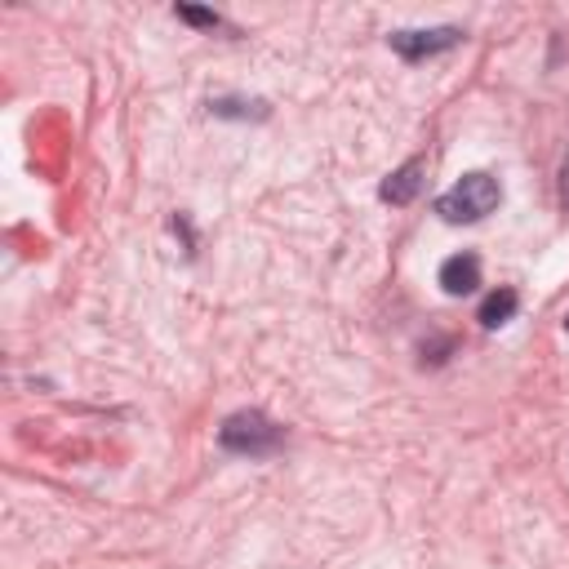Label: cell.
I'll use <instances>...</instances> for the list:
<instances>
[{"instance_id":"1","label":"cell","mask_w":569,"mask_h":569,"mask_svg":"<svg viewBox=\"0 0 569 569\" xmlns=\"http://www.w3.org/2000/svg\"><path fill=\"white\" fill-rule=\"evenodd\" d=\"M498 200H502V187H498V178L493 173H462L440 200H436V213L445 218V222H476V218H485V213H493L498 209Z\"/></svg>"},{"instance_id":"2","label":"cell","mask_w":569,"mask_h":569,"mask_svg":"<svg viewBox=\"0 0 569 569\" xmlns=\"http://www.w3.org/2000/svg\"><path fill=\"white\" fill-rule=\"evenodd\" d=\"M218 440H222V449H231V453L258 458V453H271V449L280 445V427H276L267 413H258V409H240V413H231V418L222 422Z\"/></svg>"},{"instance_id":"3","label":"cell","mask_w":569,"mask_h":569,"mask_svg":"<svg viewBox=\"0 0 569 569\" xmlns=\"http://www.w3.org/2000/svg\"><path fill=\"white\" fill-rule=\"evenodd\" d=\"M462 40V31L458 27H431V31H391V49L400 53V58H409V62H422V58H431V53H445V49H453Z\"/></svg>"},{"instance_id":"4","label":"cell","mask_w":569,"mask_h":569,"mask_svg":"<svg viewBox=\"0 0 569 569\" xmlns=\"http://www.w3.org/2000/svg\"><path fill=\"white\" fill-rule=\"evenodd\" d=\"M422 182H427V156H413V160H405L400 169L387 173V182L378 187V196L387 204H409L422 191Z\"/></svg>"},{"instance_id":"5","label":"cell","mask_w":569,"mask_h":569,"mask_svg":"<svg viewBox=\"0 0 569 569\" xmlns=\"http://www.w3.org/2000/svg\"><path fill=\"white\" fill-rule=\"evenodd\" d=\"M440 284H445V293H453V298L471 293V289L480 284V258H476L471 249L445 258V262H440Z\"/></svg>"},{"instance_id":"6","label":"cell","mask_w":569,"mask_h":569,"mask_svg":"<svg viewBox=\"0 0 569 569\" xmlns=\"http://www.w3.org/2000/svg\"><path fill=\"white\" fill-rule=\"evenodd\" d=\"M516 307H520L516 289H498V293H489V298L480 302V325H485V329H498V325H507V320L516 316Z\"/></svg>"},{"instance_id":"7","label":"cell","mask_w":569,"mask_h":569,"mask_svg":"<svg viewBox=\"0 0 569 569\" xmlns=\"http://www.w3.org/2000/svg\"><path fill=\"white\" fill-rule=\"evenodd\" d=\"M182 22H191V27H222V13H213V9H196V4H178L173 9Z\"/></svg>"},{"instance_id":"8","label":"cell","mask_w":569,"mask_h":569,"mask_svg":"<svg viewBox=\"0 0 569 569\" xmlns=\"http://www.w3.org/2000/svg\"><path fill=\"white\" fill-rule=\"evenodd\" d=\"M560 200H565V209H569V156H565V164H560Z\"/></svg>"},{"instance_id":"9","label":"cell","mask_w":569,"mask_h":569,"mask_svg":"<svg viewBox=\"0 0 569 569\" xmlns=\"http://www.w3.org/2000/svg\"><path fill=\"white\" fill-rule=\"evenodd\" d=\"M565 329H569V316H565Z\"/></svg>"}]
</instances>
